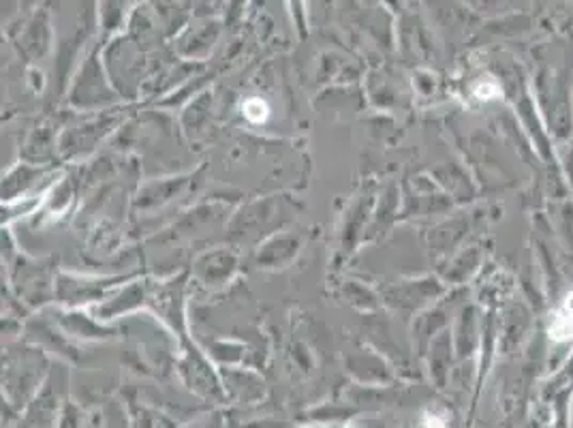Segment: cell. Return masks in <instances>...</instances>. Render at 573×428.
<instances>
[{
    "label": "cell",
    "instance_id": "cell-1",
    "mask_svg": "<svg viewBox=\"0 0 573 428\" xmlns=\"http://www.w3.org/2000/svg\"><path fill=\"white\" fill-rule=\"evenodd\" d=\"M47 362L39 354V350H24L22 356L7 360L4 368V386L13 398V405H26V400L41 388V375L45 373Z\"/></svg>",
    "mask_w": 573,
    "mask_h": 428
},
{
    "label": "cell",
    "instance_id": "cell-2",
    "mask_svg": "<svg viewBox=\"0 0 573 428\" xmlns=\"http://www.w3.org/2000/svg\"><path fill=\"white\" fill-rule=\"evenodd\" d=\"M180 375H182L184 384L188 386V390H193L204 398H213V400L227 398L225 386H220L218 375L213 371L210 362L202 356L199 350H195L193 345L186 347L184 357L180 360Z\"/></svg>",
    "mask_w": 573,
    "mask_h": 428
},
{
    "label": "cell",
    "instance_id": "cell-3",
    "mask_svg": "<svg viewBox=\"0 0 573 428\" xmlns=\"http://www.w3.org/2000/svg\"><path fill=\"white\" fill-rule=\"evenodd\" d=\"M125 281L122 277H73V275H61L54 291L61 302L65 304H86L90 300H99L108 293L109 289Z\"/></svg>",
    "mask_w": 573,
    "mask_h": 428
},
{
    "label": "cell",
    "instance_id": "cell-4",
    "mask_svg": "<svg viewBox=\"0 0 573 428\" xmlns=\"http://www.w3.org/2000/svg\"><path fill=\"white\" fill-rule=\"evenodd\" d=\"M90 63H86L84 72L77 75L75 82V93L72 95V101L77 106L95 107L106 106L113 101V95L108 90V79L104 77V73L97 67V56L93 54V58H88Z\"/></svg>",
    "mask_w": 573,
    "mask_h": 428
},
{
    "label": "cell",
    "instance_id": "cell-5",
    "mask_svg": "<svg viewBox=\"0 0 573 428\" xmlns=\"http://www.w3.org/2000/svg\"><path fill=\"white\" fill-rule=\"evenodd\" d=\"M236 266H238V259L234 253L213 250V253H204L195 261V275L206 286H220V283L229 281V277L236 272Z\"/></svg>",
    "mask_w": 573,
    "mask_h": 428
},
{
    "label": "cell",
    "instance_id": "cell-6",
    "mask_svg": "<svg viewBox=\"0 0 573 428\" xmlns=\"http://www.w3.org/2000/svg\"><path fill=\"white\" fill-rule=\"evenodd\" d=\"M223 379H225V393L229 398L234 400H240V403H252L257 398L263 396V382L252 375L249 371H231L227 368L223 373Z\"/></svg>",
    "mask_w": 573,
    "mask_h": 428
},
{
    "label": "cell",
    "instance_id": "cell-7",
    "mask_svg": "<svg viewBox=\"0 0 573 428\" xmlns=\"http://www.w3.org/2000/svg\"><path fill=\"white\" fill-rule=\"evenodd\" d=\"M298 247L300 240L293 236H274L259 250V264H263L266 268H279L298 253Z\"/></svg>",
    "mask_w": 573,
    "mask_h": 428
},
{
    "label": "cell",
    "instance_id": "cell-8",
    "mask_svg": "<svg viewBox=\"0 0 573 428\" xmlns=\"http://www.w3.org/2000/svg\"><path fill=\"white\" fill-rule=\"evenodd\" d=\"M129 414H131V428H176V422L161 411L142 405L138 400H129Z\"/></svg>",
    "mask_w": 573,
    "mask_h": 428
},
{
    "label": "cell",
    "instance_id": "cell-9",
    "mask_svg": "<svg viewBox=\"0 0 573 428\" xmlns=\"http://www.w3.org/2000/svg\"><path fill=\"white\" fill-rule=\"evenodd\" d=\"M63 325H65L69 332H73V334H77V336H88V339H106V336L111 334V330H108V328H101V325H97L95 321L88 320V318H84V315H77V313L65 315Z\"/></svg>",
    "mask_w": 573,
    "mask_h": 428
},
{
    "label": "cell",
    "instance_id": "cell-10",
    "mask_svg": "<svg viewBox=\"0 0 573 428\" xmlns=\"http://www.w3.org/2000/svg\"><path fill=\"white\" fill-rule=\"evenodd\" d=\"M79 427V411L75 405H67L61 414V420H58V428H77Z\"/></svg>",
    "mask_w": 573,
    "mask_h": 428
},
{
    "label": "cell",
    "instance_id": "cell-11",
    "mask_svg": "<svg viewBox=\"0 0 573 428\" xmlns=\"http://www.w3.org/2000/svg\"><path fill=\"white\" fill-rule=\"evenodd\" d=\"M186 428H223V418L215 414V416H210V418H204V420H199V422H195V425H188Z\"/></svg>",
    "mask_w": 573,
    "mask_h": 428
}]
</instances>
